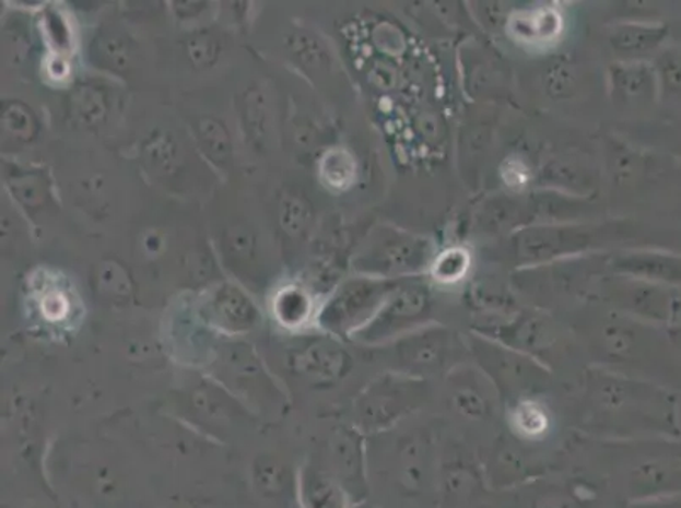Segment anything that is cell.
Returning <instances> with one entry per match:
<instances>
[{
	"mask_svg": "<svg viewBox=\"0 0 681 508\" xmlns=\"http://www.w3.org/2000/svg\"><path fill=\"white\" fill-rule=\"evenodd\" d=\"M425 400V390L418 381H384L363 397L357 421L369 433L388 430L421 411Z\"/></svg>",
	"mask_w": 681,
	"mask_h": 508,
	"instance_id": "obj_1",
	"label": "cell"
},
{
	"mask_svg": "<svg viewBox=\"0 0 681 508\" xmlns=\"http://www.w3.org/2000/svg\"><path fill=\"white\" fill-rule=\"evenodd\" d=\"M486 473L470 452L451 449L437 468V489L446 508H474L485 500Z\"/></svg>",
	"mask_w": 681,
	"mask_h": 508,
	"instance_id": "obj_2",
	"label": "cell"
},
{
	"mask_svg": "<svg viewBox=\"0 0 681 508\" xmlns=\"http://www.w3.org/2000/svg\"><path fill=\"white\" fill-rule=\"evenodd\" d=\"M510 500L504 508H591V497L572 483L535 479L508 489Z\"/></svg>",
	"mask_w": 681,
	"mask_h": 508,
	"instance_id": "obj_3",
	"label": "cell"
},
{
	"mask_svg": "<svg viewBox=\"0 0 681 508\" xmlns=\"http://www.w3.org/2000/svg\"><path fill=\"white\" fill-rule=\"evenodd\" d=\"M446 400L453 414L461 421L482 424L495 418V400L479 385L470 381L453 385Z\"/></svg>",
	"mask_w": 681,
	"mask_h": 508,
	"instance_id": "obj_4",
	"label": "cell"
},
{
	"mask_svg": "<svg viewBox=\"0 0 681 508\" xmlns=\"http://www.w3.org/2000/svg\"><path fill=\"white\" fill-rule=\"evenodd\" d=\"M510 421L516 436L523 440H539L547 436L551 417L535 400H524L510 406Z\"/></svg>",
	"mask_w": 681,
	"mask_h": 508,
	"instance_id": "obj_5",
	"label": "cell"
}]
</instances>
